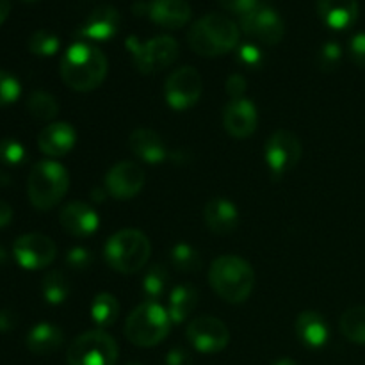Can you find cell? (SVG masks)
<instances>
[{
	"mask_svg": "<svg viewBox=\"0 0 365 365\" xmlns=\"http://www.w3.org/2000/svg\"><path fill=\"white\" fill-rule=\"evenodd\" d=\"M24 2H39V0H24Z\"/></svg>",
	"mask_w": 365,
	"mask_h": 365,
	"instance_id": "48",
	"label": "cell"
},
{
	"mask_svg": "<svg viewBox=\"0 0 365 365\" xmlns=\"http://www.w3.org/2000/svg\"><path fill=\"white\" fill-rule=\"evenodd\" d=\"M13 221V207L7 202L0 200V230L6 228Z\"/></svg>",
	"mask_w": 365,
	"mask_h": 365,
	"instance_id": "43",
	"label": "cell"
},
{
	"mask_svg": "<svg viewBox=\"0 0 365 365\" xmlns=\"http://www.w3.org/2000/svg\"><path fill=\"white\" fill-rule=\"evenodd\" d=\"M203 81L198 70L192 66H180L166 78L164 98L173 110H187L200 100Z\"/></svg>",
	"mask_w": 365,
	"mask_h": 365,
	"instance_id": "9",
	"label": "cell"
},
{
	"mask_svg": "<svg viewBox=\"0 0 365 365\" xmlns=\"http://www.w3.org/2000/svg\"><path fill=\"white\" fill-rule=\"evenodd\" d=\"M342 61V48L339 43L327 41L317 52V66L323 71H335Z\"/></svg>",
	"mask_w": 365,
	"mask_h": 365,
	"instance_id": "34",
	"label": "cell"
},
{
	"mask_svg": "<svg viewBox=\"0 0 365 365\" xmlns=\"http://www.w3.org/2000/svg\"><path fill=\"white\" fill-rule=\"evenodd\" d=\"M171 266L184 273H195L202 267V257L192 246L178 242L171 250Z\"/></svg>",
	"mask_w": 365,
	"mask_h": 365,
	"instance_id": "31",
	"label": "cell"
},
{
	"mask_svg": "<svg viewBox=\"0 0 365 365\" xmlns=\"http://www.w3.org/2000/svg\"><path fill=\"white\" fill-rule=\"evenodd\" d=\"M168 280H170V274L164 269V266L155 264L150 267L143 277V294L146 296V302H157L163 298L166 294Z\"/></svg>",
	"mask_w": 365,
	"mask_h": 365,
	"instance_id": "30",
	"label": "cell"
},
{
	"mask_svg": "<svg viewBox=\"0 0 365 365\" xmlns=\"http://www.w3.org/2000/svg\"><path fill=\"white\" fill-rule=\"evenodd\" d=\"M203 217L214 234L227 235L237 228L239 225V210L230 200L227 198H212L207 202L203 209Z\"/></svg>",
	"mask_w": 365,
	"mask_h": 365,
	"instance_id": "22",
	"label": "cell"
},
{
	"mask_svg": "<svg viewBox=\"0 0 365 365\" xmlns=\"http://www.w3.org/2000/svg\"><path fill=\"white\" fill-rule=\"evenodd\" d=\"M166 365H192L191 353L185 351L184 348H173L168 351Z\"/></svg>",
	"mask_w": 365,
	"mask_h": 365,
	"instance_id": "41",
	"label": "cell"
},
{
	"mask_svg": "<svg viewBox=\"0 0 365 365\" xmlns=\"http://www.w3.org/2000/svg\"><path fill=\"white\" fill-rule=\"evenodd\" d=\"M198 289L191 284H180L171 289L170 298H168V316L171 323H184L198 305Z\"/></svg>",
	"mask_w": 365,
	"mask_h": 365,
	"instance_id": "25",
	"label": "cell"
},
{
	"mask_svg": "<svg viewBox=\"0 0 365 365\" xmlns=\"http://www.w3.org/2000/svg\"><path fill=\"white\" fill-rule=\"evenodd\" d=\"M7 264V252L4 248H0V267Z\"/></svg>",
	"mask_w": 365,
	"mask_h": 365,
	"instance_id": "46",
	"label": "cell"
},
{
	"mask_svg": "<svg viewBox=\"0 0 365 365\" xmlns=\"http://www.w3.org/2000/svg\"><path fill=\"white\" fill-rule=\"evenodd\" d=\"M209 284L223 302L239 305L252 296L255 273L250 262L235 255H221L209 269Z\"/></svg>",
	"mask_w": 365,
	"mask_h": 365,
	"instance_id": "3",
	"label": "cell"
},
{
	"mask_svg": "<svg viewBox=\"0 0 365 365\" xmlns=\"http://www.w3.org/2000/svg\"><path fill=\"white\" fill-rule=\"evenodd\" d=\"M237 61L248 70H259L264 64V52L255 43H242L237 46Z\"/></svg>",
	"mask_w": 365,
	"mask_h": 365,
	"instance_id": "36",
	"label": "cell"
},
{
	"mask_svg": "<svg viewBox=\"0 0 365 365\" xmlns=\"http://www.w3.org/2000/svg\"><path fill=\"white\" fill-rule=\"evenodd\" d=\"M21 95V86L14 75L0 70V107L11 106Z\"/></svg>",
	"mask_w": 365,
	"mask_h": 365,
	"instance_id": "35",
	"label": "cell"
},
{
	"mask_svg": "<svg viewBox=\"0 0 365 365\" xmlns=\"http://www.w3.org/2000/svg\"><path fill=\"white\" fill-rule=\"evenodd\" d=\"M241 31L262 45H278L285 36V24L277 11L259 4L241 16Z\"/></svg>",
	"mask_w": 365,
	"mask_h": 365,
	"instance_id": "10",
	"label": "cell"
},
{
	"mask_svg": "<svg viewBox=\"0 0 365 365\" xmlns=\"http://www.w3.org/2000/svg\"><path fill=\"white\" fill-rule=\"evenodd\" d=\"M259 114L252 100L237 98L230 100L223 109V127L232 138L246 139L257 130Z\"/></svg>",
	"mask_w": 365,
	"mask_h": 365,
	"instance_id": "16",
	"label": "cell"
},
{
	"mask_svg": "<svg viewBox=\"0 0 365 365\" xmlns=\"http://www.w3.org/2000/svg\"><path fill=\"white\" fill-rule=\"evenodd\" d=\"M70 189V175L56 160L34 164L27 178V195L38 210H50L63 202Z\"/></svg>",
	"mask_w": 365,
	"mask_h": 365,
	"instance_id": "5",
	"label": "cell"
},
{
	"mask_svg": "<svg viewBox=\"0 0 365 365\" xmlns=\"http://www.w3.org/2000/svg\"><path fill=\"white\" fill-rule=\"evenodd\" d=\"M59 223L66 234L73 237H88L98 230L100 217L88 203L70 202L61 210Z\"/></svg>",
	"mask_w": 365,
	"mask_h": 365,
	"instance_id": "18",
	"label": "cell"
},
{
	"mask_svg": "<svg viewBox=\"0 0 365 365\" xmlns=\"http://www.w3.org/2000/svg\"><path fill=\"white\" fill-rule=\"evenodd\" d=\"M121 25V16L116 7L100 6L93 9L78 29V36L89 41H109L118 34Z\"/></svg>",
	"mask_w": 365,
	"mask_h": 365,
	"instance_id": "17",
	"label": "cell"
},
{
	"mask_svg": "<svg viewBox=\"0 0 365 365\" xmlns=\"http://www.w3.org/2000/svg\"><path fill=\"white\" fill-rule=\"evenodd\" d=\"M145 180L146 175L138 163L121 160L107 171L106 191L116 200H132L141 192Z\"/></svg>",
	"mask_w": 365,
	"mask_h": 365,
	"instance_id": "14",
	"label": "cell"
},
{
	"mask_svg": "<svg viewBox=\"0 0 365 365\" xmlns=\"http://www.w3.org/2000/svg\"><path fill=\"white\" fill-rule=\"evenodd\" d=\"M120 316V303L109 292H100L91 303V319L100 328H109Z\"/></svg>",
	"mask_w": 365,
	"mask_h": 365,
	"instance_id": "26",
	"label": "cell"
},
{
	"mask_svg": "<svg viewBox=\"0 0 365 365\" xmlns=\"http://www.w3.org/2000/svg\"><path fill=\"white\" fill-rule=\"evenodd\" d=\"M125 46L132 53L134 66L145 75L166 70L178 59V43L171 36H155L146 41L138 36H130Z\"/></svg>",
	"mask_w": 365,
	"mask_h": 365,
	"instance_id": "7",
	"label": "cell"
},
{
	"mask_svg": "<svg viewBox=\"0 0 365 365\" xmlns=\"http://www.w3.org/2000/svg\"><path fill=\"white\" fill-rule=\"evenodd\" d=\"M120 356L116 339L103 330H91L73 339L66 353L68 365H116Z\"/></svg>",
	"mask_w": 365,
	"mask_h": 365,
	"instance_id": "8",
	"label": "cell"
},
{
	"mask_svg": "<svg viewBox=\"0 0 365 365\" xmlns=\"http://www.w3.org/2000/svg\"><path fill=\"white\" fill-rule=\"evenodd\" d=\"M225 89H227L230 100L245 98L246 89H248V82H246V78L242 77L241 73H234L227 78V82H225Z\"/></svg>",
	"mask_w": 365,
	"mask_h": 365,
	"instance_id": "39",
	"label": "cell"
},
{
	"mask_svg": "<svg viewBox=\"0 0 365 365\" xmlns=\"http://www.w3.org/2000/svg\"><path fill=\"white\" fill-rule=\"evenodd\" d=\"M109 71L106 53L89 41H77L61 59V77L73 91L88 93L103 84Z\"/></svg>",
	"mask_w": 365,
	"mask_h": 365,
	"instance_id": "1",
	"label": "cell"
},
{
	"mask_svg": "<svg viewBox=\"0 0 365 365\" xmlns=\"http://www.w3.org/2000/svg\"><path fill=\"white\" fill-rule=\"evenodd\" d=\"M296 335L307 348L319 349L328 342L330 330H328V323L319 312L305 310L296 319Z\"/></svg>",
	"mask_w": 365,
	"mask_h": 365,
	"instance_id": "23",
	"label": "cell"
},
{
	"mask_svg": "<svg viewBox=\"0 0 365 365\" xmlns=\"http://www.w3.org/2000/svg\"><path fill=\"white\" fill-rule=\"evenodd\" d=\"M16 327V314L13 310H0V331H11Z\"/></svg>",
	"mask_w": 365,
	"mask_h": 365,
	"instance_id": "42",
	"label": "cell"
},
{
	"mask_svg": "<svg viewBox=\"0 0 365 365\" xmlns=\"http://www.w3.org/2000/svg\"><path fill=\"white\" fill-rule=\"evenodd\" d=\"M239 25L220 13L205 14L187 32L191 50L203 57H220L232 52L239 46Z\"/></svg>",
	"mask_w": 365,
	"mask_h": 365,
	"instance_id": "2",
	"label": "cell"
},
{
	"mask_svg": "<svg viewBox=\"0 0 365 365\" xmlns=\"http://www.w3.org/2000/svg\"><path fill=\"white\" fill-rule=\"evenodd\" d=\"M339 328L348 341L365 344V307H351L339 319Z\"/></svg>",
	"mask_w": 365,
	"mask_h": 365,
	"instance_id": "27",
	"label": "cell"
},
{
	"mask_svg": "<svg viewBox=\"0 0 365 365\" xmlns=\"http://www.w3.org/2000/svg\"><path fill=\"white\" fill-rule=\"evenodd\" d=\"M25 159H27V150L20 141L9 138L0 141V163L4 166H20L25 163Z\"/></svg>",
	"mask_w": 365,
	"mask_h": 365,
	"instance_id": "33",
	"label": "cell"
},
{
	"mask_svg": "<svg viewBox=\"0 0 365 365\" xmlns=\"http://www.w3.org/2000/svg\"><path fill=\"white\" fill-rule=\"evenodd\" d=\"M127 145L135 157L148 164H159L168 159V148L164 145V139L152 128H135L128 135Z\"/></svg>",
	"mask_w": 365,
	"mask_h": 365,
	"instance_id": "20",
	"label": "cell"
},
{
	"mask_svg": "<svg viewBox=\"0 0 365 365\" xmlns=\"http://www.w3.org/2000/svg\"><path fill=\"white\" fill-rule=\"evenodd\" d=\"M273 365H298V362H294L292 359H280V360H277Z\"/></svg>",
	"mask_w": 365,
	"mask_h": 365,
	"instance_id": "45",
	"label": "cell"
},
{
	"mask_svg": "<svg viewBox=\"0 0 365 365\" xmlns=\"http://www.w3.org/2000/svg\"><path fill=\"white\" fill-rule=\"evenodd\" d=\"M220 6L223 9L230 11V13L235 14H246L253 9V7L259 6V0H217Z\"/></svg>",
	"mask_w": 365,
	"mask_h": 365,
	"instance_id": "40",
	"label": "cell"
},
{
	"mask_svg": "<svg viewBox=\"0 0 365 365\" xmlns=\"http://www.w3.org/2000/svg\"><path fill=\"white\" fill-rule=\"evenodd\" d=\"M317 13L327 27L334 31L349 29L359 18L356 0H317Z\"/></svg>",
	"mask_w": 365,
	"mask_h": 365,
	"instance_id": "21",
	"label": "cell"
},
{
	"mask_svg": "<svg viewBox=\"0 0 365 365\" xmlns=\"http://www.w3.org/2000/svg\"><path fill=\"white\" fill-rule=\"evenodd\" d=\"M302 141L291 130L273 132L264 146V157L266 164L274 175H285L287 171L294 170L296 164L302 159Z\"/></svg>",
	"mask_w": 365,
	"mask_h": 365,
	"instance_id": "12",
	"label": "cell"
},
{
	"mask_svg": "<svg viewBox=\"0 0 365 365\" xmlns=\"http://www.w3.org/2000/svg\"><path fill=\"white\" fill-rule=\"evenodd\" d=\"M64 334L59 327L52 323H39L29 330L25 344L32 355L46 356L56 353L63 346Z\"/></svg>",
	"mask_w": 365,
	"mask_h": 365,
	"instance_id": "24",
	"label": "cell"
},
{
	"mask_svg": "<svg viewBox=\"0 0 365 365\" xmlns=\"http://www.w3.org/2000/svg\"><path fill=\"white\" fill-rule=\"evenodd\" d=\"M185 335L189 344L203 355L223 351L230 342V331L227 324L212 316H200L192 319L185 330Z\"/></svg>",
	"mask_w": 365,
	"mask_h": 365,
	"instance_id": "11",
	"label": "cell"
},
{
	"mask_svg": "<svg viewBox=\"0 0 365 365\" xmlns=\"http://www.w3.org/2000/svg\"><path fill=\"white\" fill-rule=\"evenodd\" d=\"M66 266L73 271H86L91 267L93 264V253L84 246H75V248L68 250L66 253Z\"/></svg>",
	"mask_w": 365,
	"mask_h": 365,
	"instance_id": "37",
	"label": "cell"
},
{
	"mask_svg": "<svg viewBox=\"0 0 365 365\" xmlns=\"http://www.w3.org/2000/svg\"><path fill=\"white\" fill-rule=\"evenodd\" d=\"M11 13V0H0V25L7 20Z\"/></svg>",
	"mask_w": 365,
	"mask_h": 365,
	"instance_id": "44",
	"label": "cell"
},
{
	"mask_svg": "<svg viewBox=\"0 0 365 365\" xmlns=\"http://www.w3.org/2000/svg\"><path fill=\"white\" fill-rule=\"evenodd\" d=\"M27 110L36 120L50 121L59 114V103L50 93L32 91L27 98Z\"/></svg>",
	"mask_w": 365,
	"mask_h": 365,
	"instance_id": "28",
	"label": "cell"
},
{
	"mask_svg": "<svg viewBox=\"0 0 365 365\" xmlns=\"http://www.w3.org/2000/svg\"><path fill=\"white\" fill-rule=\"evenodd\" d=\"M125 365H143V364H138V362H128V364H125Z\"/></svg>",
	"mask_w": 365,
	"mask_h": 365,
	"instance_id": "47",
	"label": "cell"
},
{
	"mask_svg": "<svg viewBox=\"0 0 365 365\" xmlns=\"http://www.w3.org/2000/svg\"><path fill=\"white\" fill-rule=\"evenodd\" d=\"M171 319L157 302H143L125 321V337L138 348H153L168 337Z\"/></svg>",
	"mask_w": 365,
	"mask_h": 365,
	"instance_id": "6",
	"label": "cell"
},
{
	"mask_svg": "<svg viewBox=\"0 0 365 365\" xmlns=\"http://www.w3.org/2000/svg\"><path fill=\"white\" fill-rule=\"evenodd\" d=\"M75 143H77V132L70 123H64V121L46 125L38 135L39 150L52 159L68 155L73 150Z\"/></svg>",
	"mask_w": 365,
	"mask_h": 365,
	"instance_id": "19",
	"label": "cell"
},
{
	"mask_svg": "<svg viewBox=\"0 0 365 365\" xmlns=\"http://www.w3.org/2000/svg\"><path fill=\"white\" fill-rule=\"evenodd\" d=\"M27 46L29 50H31V53H34V56L52 57L59 52L61 41L53 32L41 29V31L32 32L31 38H29Z\"/></svg>",
	"mask_w": 365,
	"mask_h": 365,
	"instance_id": "32",
	"label": "cell"
},
{
	"mask_svg": "<svg viewBox=\"0 0 365 365\" xmlns=\"http://www.w3.org/2000/svg\"><path fill=\"white\" fill-rule=\"evenodd\" d=\"M349 57L359 68L365 70V32H359L349 41Z\"/></svg>",
	"mask_w": 365,
	"mask_h": 365,
	"instance_id": "38",
	"label": "cell"
},
{
	"mask_svg": "<svg viewBox=\"0 0 365 365\" xmlns=\"http://www.w3.org/2000/svg\"><path fill=\"white\" fill-rule=\"evenodd\" d=\"M107 264L116 273L134 274L145 269L152 255L150 239L135 228H125L110 235L103 250Z\"/></svg>",
	"mask_w": 365,
	"mask_h": 365,
	"instance_id": "4",
	"label": "cell"
},
{
	"mask_svg": "<svg viewBox=\"0 0 365 365\" xmlns=\"http://www.w3.org/2000/svg\"><path fill=\"white\" fill-rule=\"evenodd\" d=\"M41 292L50 305H61L70 296V282L61 271H50L43 277Z\"/></svg>",
	"mask_w": 365,
	"mask_h": 365,
	"instance_id": "29",
	"label": "cell"
},
{
	"mask_svg": "<svg viewBox=\"0 0 365 365\" xmlns=\"http://www.w3.org/2000/svg\"><path fill=\"white\" fill-rule=\"evenodd\" d=\"M13 257L24 269H43L56 260L57 246L52 239L43 234H25L14 242Z\"/></svg>",
	"mask_w": 365,
	"mask_h": 365,
	"instance_id": "13",
	"label": "cell"
},
{
	"mask_svg": "<svg viewBox=\"0 0 365 365\" xmlns=\"http://www.w3.org/2000/svg\"><path fill=\"white\" fill-rule=\"evenodd\" d=\"M134 13L148 16L163 29H182L192 16L191 6L185 0H152L135 4Z\"/></svg>",
	"mask_w": 365,
	"mask_h": 365,
	"instance_id": "15",
	"label": "cell"
}]
</instances>
